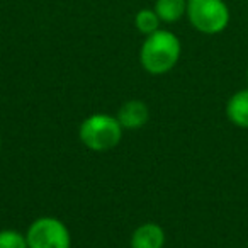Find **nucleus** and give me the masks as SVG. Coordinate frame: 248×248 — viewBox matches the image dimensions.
<instances>
[{"mask_svg":"<svg viewBox=\"0 0 248 248\" xmlns=\"http://www.w3.org/2000/svg\"><path fill=\"white\" fill-rule=\"evenodd\" d=\"M116 117L123 129H141L150 119V109L143 100H128L119 107Z\"/></svg>","mask_w":248,"mask_h":248,"instance_id":"5","label":"nucleus"},{"mask_svg":"<svg viewBox=\"0 0 248 248\" xmlns=\"http://www.w3.org/2000/svg\"><path fill=\"white\" fill-rule=\"evenodd\" d=\"M247 78H248V70H247Z\"/></svg>","mask_w":248,"mask_h":248,"instance_id":"12","label":"nucleus"},{"mask_svg":"<svg viewBox=\"0 0 248 248\" xmlns=\"http://www.w3.org/2000/svg\"><path fill=\"white\" fill-rule=\"evenodd\" d=\"M131 248H163L165 231L156 223H145L131 234Z\"/></svg>","mask_w":248,"mask_h":248,"instance_id":"6","label":"nucleus"},{"mask_svg":"<svg viewBox=\"0 0 248 248\" xmlns=\"http://www.w3.org/2000/svg\"><path fill=\"white\" fill-rule=\"evenodd\" d=\"M187 17L202 34H219L230 24V9L224 0H187Z\"/></svg>","mask_w":248,"mask_h":248,"instance_id":"3","label":"nucleus"},{"mask_svg":"<svg viewBox=\"0 0 248 248\" xmlns=\"http://www.w3.org/2000/svg\"><path fill=\"white\" fill-rule=\"evenodd\" d=\"M29 248H70L72 236L63 221L58 217L43 216L34 219L26 233Z\"/></svg>","mask_w":248,"mask_h":248,"instance_id":"4","label":"nucleus"},{"mask_svg":"<svg viewBox=\"0 0 248 248\" xmlns=\"http://www.w3.org/2000/svg\"><path fill=\"white\" fill-rule=\"evenodd\" d=\"M160 17L155 12V9H141L135 16V26L141 34L150 36L160 29Z\"/></svg>","mask_w":248,"mask_h":248,"instance_id":"9","label":"nucleus"},{"mask_svg":"<svg viewBox=\"0 0 248 248\" xmlns=\"http://www.w3.org/2000/svg\"><path fill=\"white\" fill-rule=\"evenodd\" d=\"M182 53L180 41L173 32L158 29L153 34L146 36L140 51L141 66L152 75L169 73L177 65Z\"/></svg>","mask_w":248,"mask_h":248,"instance_id":"1","label":"nucleus"},{"mask_svg":"<svg viewBox=\"0 0 248 248\" xmlns=\"http://www.w3.org/2000/svg\"><path fill=\"white\" fill-rule=\"evenodd\" d=\"M0 248H29L26 234L16 230L0 231Z\"/></svg>","mask_w":248,"mask_h":248,"instance_id":"10","label":"nucleus"},{"mask_svg":"<svg viewBox=\"0 0 248 248\" xmlns=\"http://www.w3.org/2000/svg\"><path fill=\"white\" fill-rule=\"evenodd\" d=\"M155 12L162 22H177L187 14V0H156Z\"/></svg>","mask_w":248,"mask_h":248,"instance_id":"8","label":"nucleus"},{"mask_svg":"<svg viewBox=\"0 0 248 248\" xmlns=\"http://www.w3.org/2000/svg\"><path fill=\"white\" fill-rule=\"evenodd\" d=\"M226 116L234 126L248 129V89L233 93L226 104Z\"/></svg>","mask_w":248,"mask_h":248,"instance_id":"7","label":"nucleus"},{"mask_svg":"<svg viewBox=\"0 0 248 248\" xmlns=\"http://www.w3.org/2000/svg\"><path fill=\"white\" fill-rule=\"evenodd\" d=\"M0 148H2V141H0Z\"/></svg>","mask_w":248,"mask_h":248,"instance_id":"11","label":"nucleus"},{"mask_svg":"<svg viewBox=\"0 0 248 248\" xmlns=\"http://www.w3.org/2000/svg\"><path fill=\"white\" fill-rule=\"evenodd\" d=\"M78 136L82 145L92 152H107L121 143L123 126L114 116L92 114L80 124Z\"/></svg>","mask_w":248,"mask_h":248,"instance_id":"2","label":"nucleus"}]
</instances>
